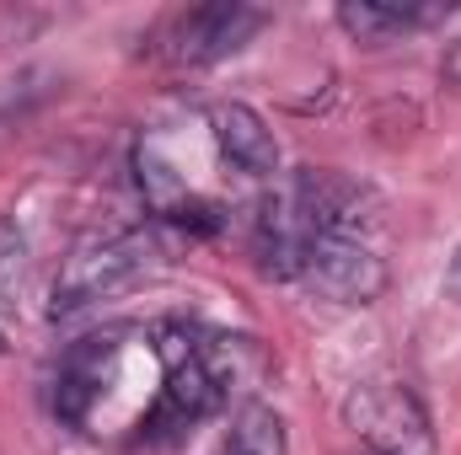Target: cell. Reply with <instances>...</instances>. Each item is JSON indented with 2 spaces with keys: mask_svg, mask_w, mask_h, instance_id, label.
Returning a JSON list of instances; mask_svg holds the SVG:
<instances>
[{
  "mask_svg": "<svg viewBox=\"0 0 461 455\" xmlns=\"http://www.w3.org/2000/svg\"><path fill=\"white\" fill-rule=\"evenodd\" d=\"M145 263H150V241H145L140 230L81 241V246L65 257L59 279H54L49 317H54V322H59V317H76V311L108 300V295H118V290H129V284L145 273Z\"/></svg>",
  "mask_w": 461,
  "mask_h": 455,
  "instance_id": "6da1fadb",
  "label": "cell"
},
{
  "mask_svg": "<svg viewBox=\"0 0 461 455\" xmlns=\"http://www.w3.org/2000/svg\"><path fill=\"white\" fill-rule=\"evenodd\" d=\"M344 424L370 455H435L424 402L402 380H365L344 402Z\"/></svg>",
  "mask_w": 461,
  "mask_h": 455,
  "instance_id": "7a4b0ae2",
  "label": "cell"
},
{
  "mask_svg": "<svg viewBox=\"0 0 461 455\" xmlns=\"http://www.w3.org/2000/svg\"><path fill=\"white\" fill-rule=\"evenodd\" d=\"M268 27V11L263 5H247V0H215V5H194L172 22V43H167V59L172 65H215L236 49H247L258 32Z\"/></svg>",
  "mask_w": 461,
  "mask_h": 455,
  "instance_id": "3957f363",
  "label": "cell"
},
{
  "mask_svg": "<svg viewBox=\"0 0 461 455\" xmlns=\"http://www.w3.org/2000/svg\"><path fill=\"white\" fill-rule=\"evenodd\" d=\"M301 279L333 306H370L386 295V263L354 236H317L306 246Z\"/></svg>",
  "mask_w": 461,
  "mask_h": 455,
  "instance_id": "277c9868",
  "label": "cell"
},
{
  "mask_svg": "<svg viewBox=\"0 0 461 455\" xmlns=\"http://www.w3.org/2000/svg\"><path fill=\"white\" fill-rule=\"evenodd\" d=\"M290 204H295V215L306 220L312 236H348V230L365 220V193L348 183L344 172H333V166L295 172Z\"/></svg>",
  "mask_w": 461,
  "mask_h": 455,
  "instance_id": "5b68a950",
  "label": "cell"
},
{
  "mask_svg": "<svg viewBox=\"0 0 461 455\" xmlns=\"http://www.w3.org/2000/svg\"><path fill=\"white\" fill-rule=\"evenodd\" d=\"M210 129H215L221 156H226L236 172H247V177H274V172H279V139H274V129L263 123L258 108H247V103H221V108L210 113Z\"/></svg>",
  "mask_w": 461,
  "mask_h": 455,
  "instance_id": "8992f818",
  "label": "cell"
},
{
  "mask_svg": "<svg viewBox=\"0 0 461 455\" xmlns=\"http://www.w3.org/2000/svg\"><path fill=\"white\" fill-rule=\"evenodd\" d=\"M312 241H317V236H312L306 220L295 215V204L279 199V204H268L263 220H258V268L274 273V279H301Z\"/></svg>",
  "mask_w": 461,
  "mask_h": 455,
  "instance_id": "52a82bcc",
  "label": "cell"
},
{
  "mask_svg": "<svg viewBox=\"0 0 461 455\" xmlns=\"http://www.w3.org/2000/svg\"><path fill=\"white\" fill-rule=\"evenodd\" d=\"M451 5H397V0H344L339 5V27L359 43H392L413 27L440 22Z\"/></svg>",
  "mask_w": 461,
  "mask_h": 455,
  "instance_id": "ba28073f",
  "label": "cell"
},
{
  "mask_svg": "<svg viewBox=\"0 0 461 455\" xmlns=\"http://www.w3.org/2000/svg\"><path fill=\"white\" fill-rule=\"evenodd\" d=\"M118 343L113 338H86L65 364H59V380H54V407H59V418L65 424H81L86 418V407H92V397L103 391V370L113 364Z\"/></svg>",
  "mask_w": 461,
  "mask_h": 455,
  "instance_id": "9c48e42d",
  "label": "cell"
},
{
  "mask_svg": "<svg viewBox=\"0 0 461 455\" xmlns=\"http://www.w3.org/2000/svg\"><path fill=\"white\" fill-rule=\"evenodd\" d=\"M32 279V241L16 226V215H0V300H22Z\"/></svg>",
  "mask_w": 461,
  "mask_h": 455,
  "instance_id": "30bf717a",
  "label": "cell"
},
{
  "mask_svg": "<svg viewBox=\"0 0 461 455\" xmlns=\"http://www.w3.org/2000/svg\"><path fill=\"white\" fill-rule=\"evenodd\" d=\"M226 455H285V424L274 407H241L236 429H230V445Z\"/></svg>",
  "mask_w": 461,
  "mask_h": 455,
  "instance_id": "8fae6325",
  "label": "cell"
},
{
  "mask_svg": "<svg viewBox=\"0 0 461 455\" xmlns=\"http://www.w3.org/2000/svg\"><path fill=\"white\" fill-rule=\"evenodd\" d=\"M446 290L461 300V246H456V257H451V268H446Z\"/></svg>",
  "mask_w": 461,
  "mask_h": 455,
  "instance_id": "7c38bea8",
  "label": "cell"
},
{
  "mask_svg": "<svg viewBox=\"0 0 461 455\" xmlns=\"http://www.w3.org/2000/svg\"><path fill=\"white\" fill-rule=\"evenodd\" d=\"M0 353H5V338H0Z\"/></svg>",
  "mask_w": 461,
  "mask_h": 455,
  "instance_id": "4fadbf2b",
  "label": "cell"
}]
</instances>
